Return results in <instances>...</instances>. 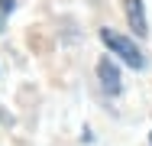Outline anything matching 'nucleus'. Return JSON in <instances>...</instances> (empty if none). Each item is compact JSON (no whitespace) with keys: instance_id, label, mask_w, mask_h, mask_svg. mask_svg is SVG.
Returning a JSON list of instances; mask_svg holds the SVG:
<instances>
[{"instance_id":"obj_1","label":"nucleus","mask_w":152,"mask_h":146,"mask_svg":"<svg viewBox=\"0 0 152 146\" xmlns=\"http://www.w3.org/2000/svg\"><path fill=\"white\" fill-rule=\"evenodd\" d=\"M100 39H104V42H107V49H110V52H117L129 68H142V65H146V58H142V52L136 49V42H133V39H126V36L113 32V29H100Z\"/></svg>"},{"instance_id":"obj_2","label":"nucleus","mask_w":152,"mask_h":146,"mask_svg":"<svg viewBox=\"0 0 152 146\" xmlns=\"http://www.w3.org/2000/svg\"><path fill=\"white\" fill-rule=\"evenodd\" d=\"M97 78H100L104 91L120 94V72H117V65H113L110 58H100V62H97Z\"/></svg>"},{"instance_id":"obj_3","label":"nucleus","mask_w":152,"mask_h":146,"mask_svg":"<svg viewBox=\"0 0 152 146\" xmlns=\"http://www.w3.org/2000/svg\"><path fill=\"white\" fill-rule=\"evenodd\" d=\"M123 10H126V20L136 36H146L149 26H146V10H142V0H123Z\"/></svg>"}]
</instances>
